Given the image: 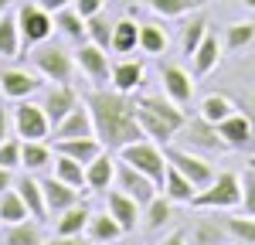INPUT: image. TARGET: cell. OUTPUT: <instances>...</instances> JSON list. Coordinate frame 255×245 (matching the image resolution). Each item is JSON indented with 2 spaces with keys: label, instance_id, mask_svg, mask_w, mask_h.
Masks as SVG:
<instances>
[{
  "label": "cell",
  "instance_id": "cell-1",
  "mask_svg": "<svg viewBox=\"0 0 255 245\" xmlns=\"http://www.w3.org/2000/svg\"><path fill=\"white\" fill-rule=\"evenodd\" d=\"M82 102L89 106L96 136L102 140V146H106L109 153H113V150L119 153L126 143L146 140V133H143V126H139V120H136V99H133V96L96 85L92 92H85Z\"/></svg>",
  "mask_w": 255,
  "mask_h": 245
},
{
  "label": "cell",
  "instance_id": "cell-2",
  "mask_svg": "<svg viewBox=\"0 0 255 245\" xmlns=\"http://www.w3.org/2000/svg\"><path fill=\"white\" fill-rule=\"evenodd\" d=\"M136 120L146 133V140L157 143H170L177 136V129L187 122V109H180L170 96L160 92H146V96H136Z\"/></svg>",
  "mask_w": 255,
  "mask_h": 245
},
{
  "label": "cell",
  "instance_id": "cell-3",
  "mask_svg": "<svg viewBox=\"0 0 255 245\" xmlns=\"http://www.w3.org/2000/svg\"><path fill=\"white\" fill-rule=\"evenodd\" d=\"M242 204V177L235 170H221L208 187H201L194 194L191 208L194 211H232Z\"/></svg>",
  "mask_w": 255,
  "mask_h": 245
},
{
  "label": "cell",
  "instance_id": "cell-4",
  "mask_svg": "<svg viewBox=\"0 0 255 245\" xmlns=\"http://www.w3.org/2000/svg\"><path fill=\"white\" fill-rule=\"evenodd\" d=\"M119 160L133 163L139 174H146V177L157 184V187H163V177H167V157H163V150H160L157 140L126 143V146L119 150Z\"/></svg>",
  "mask_w": 255,
  "mask_h": 245
},
{
  "label": "cell",
  "instance_id": "cell-5",
  "mask_svg": "<svg viewBox=\"0 0 255 245\" xmlns=\"http://www.w3.org/2000/svg\"><path fill=\"white\" fill-rule=\"evenodd\" d=\"M34 72H38L44 82H72V72H75V58L58 48V44H48V41H41L34 44Z\"/></svg>",
  "mask_w": 255,
  "mask_h": 245
},
{
  "label": "cell",
  "instance_id": "cell-6",
  "mask_svg": "<svg viewBox=\"0 0 255 245\" xmlns=\"http://www.w3.org/2000/svg\"><path fill=\"white\" fill-rule=\"evenodd\" d=\"M163 157H167V163H174L177 170L187 177V181L194 184L197 191L201 187H208V184L215 181V167H211V160H204L201 153H194V150H187V146H174V143H163Z\"/></svg>",
  "mask_w": 255,
  "mask_h": 245
},
{
  "label": "cell",
  "instance_id": "cell-7",
  "mask_svg": "<svg viewBox=\"0 0 255 245\" xmlns=\"http://www.w3.org/2000/svg\"><path fill=\"white\" fill-rule=\"evenodd\" d=\"M174 140H180V146H187V150H204V153H221V150H228V143L221 140V133H218L215 122H208L204 116H187V122L177 129ZM170 140V143H174Z\"/></svg>",
  "mask_w": 255,
  "mask_h": 245
},
{
  "label": "cell",
  "instance_id": "cell-8",
  "mask_svg": "<svg viewBox=\"0 0 255 245\" xmlns=\"http://www.w3.org/2000/svg\"><path fill=\"white\" fill-rule=\"evenodd\" d=\"M10 122L20 140H48V133H51V120H48L44 106L31 99H20L10 109Z\"/></svg>",
  "mask_w": 255,
  "mask_h": 245
},
{
  "label": "cell",
  "instance_id": "cell-9",
  "mask_svg": "<svg viewBox=\"0 0 255 245\" xmlns=\"http://www.w3.org/2000/svg\"><path fill=\"white\" fill-rule=\"evenodd\" d=\"M17 24H20V44H24L20 51H27V48H34L55 34V14H48L38 3H24L17 10Z\"/></svg>",
  "mask_w": 255,
  "mask_h": 245
},
{
  "label": "cell",
  "instance_id": "cell-10",
  "mask_svg": "<svg viewBox=\"0 0 255 245\" xmlns=\"http://www.w3.org/2000/svg\"><path fill=\"white\" fill-rule=\"evenodd\" d=\"M194 85L197 82L191 79L187 68H180V65H174V61H163V65H160V89H163V96H170L180 109L191 106V99H194ZM187 113H191V109H187Z\"/></svg>",
  "mask_w": 255,
  "mask_h": 245
},
{
  "label": "cell",
  "instance_id": "cell-11",
  "mask_svg": "<svg viewBox=\"0 0 255 245\" xmlns=\"http://www.w3.org/2000/svg\"><path fill=\"white\" fill-rule=\"evenodd\" d=\"M41 89H44V79L38 72H31V68H0V96L20 102V99H31Z\"/></svg>",
  "mask_w": 255,
  "mask_h": 245
},
{
  "label": "cell",
  "instance_id": "cell-12",
  "mask_svg": "<svg viewBox=\"0 0 255 245\" xmlns=\"http://www.w3.org/2000/svg\"><path fill=\"white\" fill-rule=\"evenodd\" d=\"M113 184H116L123 194H129V198H133L139 208H143V204H146V201H150V198L160 191V187L150 181L146 174H139L136 167H133V163H126V160L116 163V181H113Z\"/></svg>",
  "mask_w": 255,
  "mask_h": 245
},
{
  "label": "cell",
  "instance_id": "cell-13",
  "mask_svg": "<svg viewBox=\"0 0 255 245\" xmlns=\"http://www.w3.org/2000/svg\"><path fill=\"white\" fill-rule=\"evenodd\" d=\"M75 65H79L82 72L89 75V82H96V85H106L109 75H113L109 55H106V48H99L96 41H82V44H79V51H75Z\"/></svg>",
  "mask_w": 255,
  "mask_h": 245
},
{
  "label": "cell",
  "instance_id": "cell-14",
  "mask_svg": "<svg viewBox=\"0 0 255 245\" xmlns=\"http://www.w3.org/2000/svg\"><path fill=\"white\" fill-rule=\"evenodd\" d=\"M41 106H44L48 120L55 126V122H61L75 106H79V96H75V89H72L68 82H51V85L41 92Z\"/></svg>",
  "mask_w": 255,
  "mask_h": 245
},
{
  "label": "cell",
  "instance_id": "cell-15",
  "mask_svg": "<svg viewBox=\"0 0 255 245\" xmlns=\"http://www.w3.org/2000/svg\"><path fill=\"white\" fill-rule=\"evenodd\" d=\"M41 191H44V204H48V215H61L65 208H72V204L82 201V187H72V184H65L61 177H41Z\"/></svg>",
  "mask_w": 255,
  "mask_h": 245
},
{
  "label": "cell",
  "instance_id": "cell-16",
  "mask_svg": "<svg viewBox=\"0 0 255 245\" xmlns=\"http://www.w3.org/2000/svg\"><path fill=\"white\" fill-rule=\"evenodd\" d=\"M51 140H79V136H96V126H92V113H89V106L85 102H79L68 116L61 122H55L51 126Z\"/></svg>",
  "mask_w": 255,
  "mask_h": 245
},
{
  "label": "cell",
  "instance_id": "cell-17",
  "mask_svg": "<svg viewBox=\"0 0 255 245\" xmlns=\"http://www.w3.org/2000/svg\"><path fill=\"white\" fill-rule=\"evenodd\" d=\"M218 133H221V140L228 143V150H245L255 136V122L249 113H232L228 120L218 122Z\"/></svg>",
  "mask_w": 255,
  "mask_h": 245
},
{
  "label": "cell",
  "instance_id": "cell-18",
  "mask_svg": "<svg viewBox=\"0 0 255 245\" xmlns=\"http://www.w3.org/2000/svg\"><path fill=\"white\" fill-rule=\"evenodd\" d=\"M232 242V235H228V228H225V222L215 215H197L194 225H191V245H228Z\"/></svg>",
  "mask_w": 255,
  "mask_h": 245
},
{
  "label": "cell",
  "instance_id": "cell-19",
  "mask_svg": "<svg viewBox=\"0 0 255 245\" xmlns=\"http://www.w3.org/2000/svg\"><path fill=\"white\" fill-rule=\"evenodd\" d=\"M106 194H109V198H106V211L123 225V232H126V235H129V232H136L139 218H143V215H139V204L133 201L129 194H123L119 187H116V191H106Z\"/></svg>",
  "mask_w": 255,
  "mask_h": 245
},
{
  "label": "cell",
  "instance_id": "cell-20",
  "mask_svg": "<svg viewBox=\"0 0 255 245\" xmlns=\"http://www.w3.org/2000/svg\"><path fill=\"white\" fill-rule=\"evenodd\" d=\"M113 181H116V160L109 157V150H102L96 160L85 163V187L106 194V191L113 187Z\"/></svg>",
  "mask_w": 255,
  "mask_h": 245
},
{
  "label": "cell",
  "instance_id": "cell-21",
  "mask_svg": "<svg viewBox=\"0 0 255 245\" xmlns=\"http://www.w3.org/2000/svg\"><path fill=\"white\" fill-rule=\"evenodd\" d=\"M221 51H225V44L218 41V31H208L204 41L197 44V51L191 55V61H194V79H204V75L215 72L218 61H221Z\"/></svg>",
  "mask_w": 255,
  "mask_h": 245
},
{
  "label": "cell",
  "instance_id": "cell-22",
  "mask_svg": "<svg viewBox=\"0 0 255 245\" xmlns=\"http://www.w3.org/2000/svg\"><path fill=\"white\" fill-rule=\"evenodd\" d=\"M143 61L136 58H123L113 65V75H109V82H113V89L116 92H126V96H133L139 85H143Z\"/></svg>",
  "mask_w": 255,
  "mask_h": 245
},
{
  "label": "cell",
  "instance_id": "cell-23",
  "mask_svg": "<svg viewBox=\"0 0 255 245\" xmlns=\"http://www.w3.org/2000/svg\"><path fill=\"white\" fill-rule=\"evenodd\" d=\"M85 235H89V242H96V245H109V242H116V239H123L126 232H123V225L109 211H92Z\"/></svg>",
  "mask_w": 255,
  "mask_h": 245
},
{
  "label": "cell",
  "instance_id": "cell-24",
  "mask_svg": "<svg viewBox=\"0 0 255 245\" xmlns=\"http://www.w3.org/2000/svg\"><path fill=\"white\" fill-rule=\"evenodd\" d=\"M174 222V201L163 194V191H157L150 201L143 204V228L146 232H160L163 225Z\"/></svg>",
  "mask_w": 255,
  "mask_h": 245
},
{
  "label": "cell",
  "instance_id": "cell-25",
  "mask_svg": "<svg viewBox=\"0 0 255 245\" xmlns=\"http://www.w3.org/2000/svg\"><path fill=\"white\" fill-rule=\"evenodd\" d=\"M102 150H106V146H102V140H99V136H79V140H55V153H65V157H72V160H79V163L96 160Z\"/></svg>",
  "mask_w": 255,
  "mask_h": 245
},
{
  "label": "cell",
  "instance_id": "cell-26",
  "mask_svg": "<svg viewBox=\"0 0 255 245\" xmlns=\"http://www.w3.org/2000/svg\"><path fill=\"white\" fill-rule=\"evenodd\" d=\"M89 218H92V211L85 208V201L72 204L61 215H55V235H82L89 228Z\"/></svg>",
  "mask_w": 255,
  "mask_h": 245
},
{
  "label": "cell",
  "instance_id": "cell-27",
  "mask_svg": "<svg viewBox=\"0 0 255 245\" xmlns=\"http://www.w3.org/2000/svg\"><path fill=\"white\" fill-rule=\"evenodd\" d=\"M160 191H163L174 204H191V201H194V194H197V187L177 170L174 163H167V177H163V187H160Z\"/></svg>",
  "mask_w": 255,
  "mask_h": 245
},
{
  "label": "cell",
  "instance_id": "cell-28",
  "mask_svg": "<svg viewBox=\"0 0 255 245\" xmlns=\"http://www.w3.org/2000/svg\"><path fill=\"white\" fill-rule=\"evenodd\" d=\"M0 242L3 245H44V235H41V222H14L3 228V235H0Z\"/></svg>",
  "mask_w": 255,
  "mask_h": 245
},
{
  "label": "cell",
  "instance_id": "cell-29",
  "mask_svg": "<svg viewBox=\"0 0 255 245\" xmlns=\"http://www.w3.org/2000/svg\"><path fill=\"white\" fill-rule=\"evenodd\" d=\"M14 187H17V194L24 198L27 211H31V218H34V222H44V218H48V204H44V191H41V181H34V177H27V174H24V177H20Z\"/></svg>",
  "mask_w": 255,
  "mask_h": 245
},
{
  "label": "cell",
  "instance_id": "cell-30",
  "mask_svg": "<svg viewBox=\"0 0 255 245\" xmlns=\"http://www.w3.org/2000/svg\"><path fill=\"white\" fill-rule=\"evenodd\" d=\"M139 48V24L136 20H116L113 24V41H109V51L116 55H133Z\"/></svg>",
  "mask_w": 255,
  "mask_h": 245
},
{
  "label": "cell",
  "instance_id": "cell-31",
  "mask_svg": "<svg viewBox=\"0 0 255 245\" xmlns=\"http://www.w3.org/2000/svg\"><path fill=\"white\" fill-rule=\"evenodd\" d=\"M20 24L17 14H7L0 17V58H20Z\"/></svg>",
  "mask_w": 255,
  "mask_h": 245
},
{
  "label": "cell",
  "instance_id": "cell-32",
  "mask_svg": "<svg viewBox=\"0 0 255 245\" xmlns=\"http://www.w3.org/2000/svg\"><path fill=\"white\" fill-rule=\"evenodd\" d=\"M55 27H58L61 34L68 41H75V44H82V41H89V31H85V17H82L75 7H61L58 14H55Z\"/></svg>",
  "mask_w": 255,
  "mask_h": 245
},
{
  "label": "cell",
  "instance_id": "cell-33",
  "mask_svg": "<svg viewBox=\"0 0 255 245\" xmlns=\"http://www.w3.org/2000/svg\"><path fill=\"white\" fill-rule=\"evenodd\" d=\"M232 113H238V106L228 96H221V92H211V96H204L201 99V106H197V116H204L208 122H221V120H228Z\"/></svg>",
  "mask_w": 255,
  "mask_h": 245
},
{
  "label": "cell",
  "instance_id": "cell-34",
  "mask_svg": "<svg viewBox=\"0 0 255 245\" xmlns=\"http://www.w3.org/2000/svg\"><path fill=\"white\" fill-rule=\"evenodd\" d=\"M51 160H55V150L44 140H24V146H20V167L24 170H41Z\"/></svg>",
  "mask_w": 255,
  "mask_h": 245
},
{
  "label": "cell",
  "instance_id": "cell-35",
  "mask_svg": "<svg viewBox=\"0 0 255 245\" xmlns=\"http://www.w3.org/2000/svg\"><path fill=\"white\" fill-rule=\"evenodd\" d=\"M252 41H255V20H235L225 27L221 44H225V51H245Z\"/></svg>",
  "mask_w": 255,
  "mask_h": 245
},
{
  "label": "cell",
  "instance_id": "cell-36",
  "mask_svg": "<svg viewBox=\"0 0 255 245\" xmlns=\"http://www.w3.org/2000/svg\"><path fill=\"white\" fill-rule=\"evenodd\" d=\"M157 17L170 20V17H184V14H191V10H201L204 7V0H143Z\"/></svg>",
  "mask_w": 255,
  "mask_h": 245
},
{
  "label": "cell",
  "instance_id": "cell-37",
  "mask_svg": "<svg viewBox=\"0 0 255 245\" xmlns=\"http://www.w3.org/2000/svg\"><path fill=\"white\" fill-rule=\"evenodd\" d=\"M167 31H163V24H139V51L143 55H163L167 51Z\"/></svg>",
  "mask_w": 255,
  "mask_h": 245
},
{
  "label": "cell",
  "instance_id": "cell-38",
  "mask_svg": "<svg viewBox=\"0 0 255 245\" xmlns=\"http://www.w3.org/2000/svg\"><path fill=\"white\" fill-rule=\"evenodd\" d=\"M24 218H31V211H27L24 198L17 194V187L3 191V194H0V222L14 225V222H24Z\"/></svg>",
  "mask_w": 255,
  "mask_h": 245
},
{
  "label": "cell",
  "instance_id": "cell-39",
  "mask_svg": "<svg viewBox=\"0 0 255 245\" xmlns=\"http://www.w3.org/2000/svg\"><path fill=\"white\" fill-rule=\"evenodd\" d=\"M55 177H61L65 184H72V187H82V191H89L85 187V163L72 160V157H65V153H55Z\"/></svg>",
  "mask_w": 255,
  "mask_h": 245
},
{
  "label": "cell",
  "instance_id": "cell-40",
  "mask_svg": "<svg viewBox=\"0 0 255 245\" xmlns=\"http://www.w3.org/2000/svg\"><path fill=\"white\" fill-rule=\"evenodd\" d=\"M221 222H225V228H228L232 242L255 245V218H249V215H221Z\"/></svg>",
  "mask_w": 255,
  "mask_h": 245
},
{
  "label": "cell",
  "instance_id": "cell-41",
  "mask_svg": "<svg viewBox=\"0 0 255 245\" xmlns=\"http://www.w3.org/2000/svg\"><path fill=\"white\" fill-rule=\"evenodd\" d=\"M208 31H211L208 17H201V14H197V17H191L187 24H184V31H180V51H184V55H194L197 44L204 41V34H208Z\"/></svg>",
  "mask_w": 255,
  "mask_h": 245
},
{
  "label": "cell",
  "instance_id": "cell-42",
  "mask_svg": "<svg viewBox=\"0 0 255 245\" xmlns=\"http://www.w3.org/2000/svg\"><path fill=\"white\" fill-rule=\"evenodd\" d=\"M85 31H89V41H96L99 48L109 51V41H113V20L106 17V10H99L92 17H85Z\"/></svg>",
  "mask_w": 255,
  "mask_h": 245
},
{
  "label": "cell",
  "instance_id": "cell-43",
  "mask_svg": "<svg viewBox=\"0 0 255 245\" xmlns=\"http://www.w3.org/2000/svg\"><path fill=\"white\" fill-rule=\"evenodd\" d=\"M242 215H249V218H255V170L249 167L245 170V177H242Z\"/></svg>",
  "mask_w": 255,
  "mask_h": 245
},
{
  "label": "cell",
  "instance_id": "cell-44",
  "mask_svg": "<svg viewBox=\"0 0 255 245\" xmlns=\"http://www.w3.org/2000/svg\"><path fill=\"white\" fill-rule=\"evenodd\" d=\"M20 146H24V140H14V136H7V140L0 143V167L17 170L20 167Z\"/></svg>",
  "mask_w": 255,
  "mask_h": 245
},
{
  "label": "cell",
  "instance_id": "cell-45",
  "mask_svg": "<svg viewBox=\"0 0 255 245\" xmlns=\"http://www.w3.org/2000/svg\"><path fill=\"white\" fill-rule=\"evenodd\" d=\"M72 7L79 10L82 17H92V14H99L106 7V0H72Z\"/></svg>",
  "mask_w": 255,
  "mask_h": 245
},
{
  "label": "cell",
  "instance_id": "cell-46",
  "mask_svg": "<svg viewBox=\"0 0 255 245\" xmlns=\"http://www.w3.org/2000/svg\"><path fill=\"white\" fill-rule=\"evenodd\" d=\"M10 126H14V122H10V109H3V106H0V143L10 136Z\"/></svg>",
  "mask_w": 255,
  "mask_h": 245
},
{
  "label": "cell",
  "instance_id": "cell-47",
  "mask_svg": "<svg viewBox=\"0 0 255 245\" xmlns=\"http://www.w3.org/2000/svg\"><path fill=\"white\" fill-rule=\"evenodd\" d=\"M44 245H89L82 235H55L51 242H44Z\"/></svg>",
  "mask_w": 255,
  "mask_h": 245
},
{
  "label": "cell",
  "instance_id": "cell-48",
  "mask_svg": "<svg viewBox=\"0 0 255 245\" xmlns=\"http://www.w3.org/2000/svg\"><path fill=\"white\" fill-rule=\"evenodd\" d=\"M34 3H38V7H44V10H48V14H58L61 7H68V3H72V0H34Z\"/></svg>",
  "mask_w": 255,
  "mask_h": 245
},
{
  "label": "cell",
  "instance_id": "cell-49",
  "mask_svg": "<svg viewBox=\"0 0 255 245\" xmlns=\"http://www.w3.org/2000/svg\"><path fill=\"white\" fill-rule=\"evenodd\" d=\"M10 187H14V170L10 167H0V194L10 191Z\"/></svg>",
  "mask_w": 255,
  "mask_h": 245
},
{
  "label": "cell",
  "instance_id": "cell-50",
  "mask_svg": "<svg viewBox=\"0 0 255 245\" xmlns=\"http://www.w3.org/2000/svg\"><path fill=\"white\" fill-rule=\"evenodd\" d=\"M163 245H187V232H180V228H177V232H170V235L163 239Z\"/></svg>",
  "mask_w": 255,
  "mask_h": 245
},
{
  "label": "cell",
  "instance_id": "cell-51",
  "mask_svg": "<svg viewBox=\"0 0 255 245\" xmlns=\"http://www.w3.org/2000/svg\"><path fill=\"white\" fill-rule=\"evenodd\" d=\"M242 109L252 116V122H255V96H249V99H242Z\"/></svg>",
  "mask_w": 255,
  "mask_h": 245
},
{
  "label": "cell",
  "instance_id": "cell-52",
  "mask_svg": "<svg viewBox=\"0 0 255 245\" xmlns=\"http://www.w3.org/2000/svg\"><path fill=\"white\" fill-rule=\"evenodd\" d=\"M10 7V0H0V17H3V10Z\"/></svg>",
  "mask_w": 255,
  "mask_h": 245
},
{
  "label": "cell",
  "instance_id": "cell-53",
  "mask_svg": "<svg viewBox=\"0 0 255 245\" xmlns=\"http://www.w3.org/2000/svg\"><path fill=\"white\" fill-rule=\"evenodd\" d=\"M242 3H245V7H249V10H255V0H242Z\"/></svg>",
  "mask_w": 255,
  "mask_h": 245
},
{
  "label": "cell",
  "instance_id": "cell-54",
  "mask_svg": "<svg viewBox=\"0 0 255 245\" xmlns=\"http://www.w3.org/2000/svg\"><path fill=\"white\" fill-rule=\"evenodd\" d=\"M228 245H232V242H228Z\"/></svg>",
  "mask_w": 255,
  "mask_h": 245
}]
</instances>
